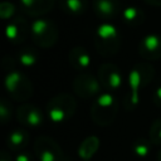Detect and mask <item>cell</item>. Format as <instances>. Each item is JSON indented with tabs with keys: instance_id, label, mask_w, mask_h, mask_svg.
Masks as SVG:
<instances>
[{
	"instance_id": "cell-10",
	"label": "cell",
	"mask_w": 161,
	"mask_h": 161,
	"mask_svg": "<svg viewBox=\"0 0 161 161\" xmlns=\"http://www.w3.org/2000/svg\"><path fill=\"white\" fill-rule=\"evenodd\" d=\"M97 77L106 91H116L122 86V73L116 64H102L97 70Z\"/></svg>"
},
{
	"instance_id": "cell-1",
	"label": "cell",
	"mask_w": 161,
	"mask_h": 161,
	"mask_svg": "<svg viewBox=\"0 0 161 161\" xmlns=\"http://www.w3.org/2000/svg\"><path fill=\"white\" fill-rule=\"evenodd\" d=\"M155 77V68L148 63L136 64L128 73L130 93L126 97V109H132L140 103V92Z\"/></svg>"
},
{
	"instance_id": "cell-30",
	"label": "cell",
	"mask_w": 161,
	"mask_h": 161,
	"mask_svg": "<svg viewBox=\"0 0 161 161\" xmlns=\"http://www.w3.org/2000/svg\"><path fill=\"white\" fill-rule=\"evenodd\" d=\"M156 158H157V161H161V150L157 152V157Z\"/></svg>"
},
{
	"instance_id": "cell-2",
	"label": "cell",
	"mask_w": 161,
	"mask_h": 161,
	"mask_svg": "<svg viewBox=\"0 0 161 161\" xmlns=\"http://www.w3.org/2000/svg\"><path fill=\"white\" fill-rule=\"evenodd\" d=\"M117 112L118 101L112 93L104 92L94 98L91 106V119L97 126L106 127L116 119Z\"/></svg>"
},
{
	"instance_id": "cell-19",
	"label": "cell",
	"mask_w": 161,
	"mask_h": 161,
	"mask_svg": "<svg viewBox=\"0 0 161 161\" xmlns=\"http://www.w3.org/2000/svg\"><path fill=\"white\" fill-rule=\"evenodd\" d=\"M125 23L130 26H140L143 21H145V13L142 9L137 8V6H126L125 9H122L121 13Z\"/></svg>"
},
{
	"instance_id": "cell-21",
	"label": "cell",
	"mask_w": 161,
	"mask_h": 161,
	"mask_svg": "<svg viewBox=\"0 0 161 161\" xmlns=\"http://www.w3.org/2000/svg\"><path fill=\"white\" fill-rule=\"evenodd\" d=\"M151 145L152 142L146 138H137L133 143H132V152L136 157H140V158H145L150 155L151 152Z\"/></svg>"
},
{
	"instance_id": "cell-26",
	"label": "cell",
	"mask_w": 161,
	"mask_h": 161,
	"mask_svg": "<svg viewBox=\"0 0 161 161\" xmlns=\"http://www.w3.org/2000/svg\"><path fill=\"white\" fill-rule=\"evenodd\" d=\"M152 102L155 103V106H157V107L161 108V86H158V87L153 91V94H152Z\"/></svg>"
},
{
	"instance_id": "cell-20",
	"label": "cell",
	"mask_w": 161,
	"mask_h": 161,
	"mask_svg": "<svg viewBox=\"0 0 161 161\" xmlns=\"http://www.w3.org/2000/svg\"><path fill=\"white\" fill-rule=\"evenodd\" d=\"M16 55H18V62L23 67H26V68L34 67L39 60V54L33 47L20 48V50L16 53Z\"/></svg>"
},
{
	"instance_id": "cell-24",
	"label": "cell",
	"mask_w": 161,
	"mask_h": 161,
	"mask_svg": "<svg viewBox=\"0 0 161 161\" xmlns=\"http://www.w3.org/2000/svg\"><path fill=\"white\" fill-rule=\"evenodd\" d=\"M11 104L6 98L0 101V119L3 123H6L11 118Z\"/></svg>"
},
{
	"instance_id": "cell-14",
	"label": "cell",
	"mask_w": 161,
	"mask_h": 161,
	"mask_svg": "<svg viewBox=\"0 0 161 161\" xmlns=\"http://www.w3.org/2000/svg\"><path fill=\"white\" fill-rule=\"evenodd\" d=\"M19 4L26 15L40 18L54 8L55 0H19Z\"/></svg>"
},
{
	"instance_id": "cell-27",
	"label": "cell",
	"mask_w": 161,
	"mask_h": 161,
	"mask_svg": "<svg viewBox=\"0 0 161 161\" xmlns=\"http://www.w3.org/2000/svg\"><path fill=\"white\" fill-rule=\"evenodd\" d=\"M14 161H34V158L29 152H21L20 151L19 153H16Z\"/></svg>"
},
{
	"instance_id": "cell-8",
	"label": "cell",
	"mask_w": 161,
	"mask_h": 161,
	"mask_svg": "<svg viewBox=\"0 0 161 161\" xmlns=\"http://www.w3.org/2000/svg\"><path fill=\"white\" fill-rule=\"evenodd\" d=\"M101 89L102 86L98 77H94L91 73H80L73 79V91L83 99L96 98L101 94Z\"/></svg>"
},
{
	"instance_id": "cell-25",
	"label": "cell",
	"mask_w": 161,
	"mask_h": 161,
	"mask_svg": "<svg viewBox=\"0 0 161 161\" xmlns=\"http://www.w3.org/2000/svg\"><path fill=\"white\" fill-rule=\"evenodd\" d=\"M1 67H3L4 70L11 72V70H14V68H15V60H14L11 57L5 55V57L1 59Z\"/></svg>"
},
{
	"instance_id": "cell-16",
	"label": "cell",
	"mask_w": 161,
	"mask_h": 161,
	"mask_svg": "<svg viewBox=\"0 0 161 161\" xmlns=\"http://www.w3.org/2000/svg\"><path fill=\"white\" fill-rule=\"evenodd\" d=\"M29 143V135L23 128H14L6 136V145L11 151H21Z\"/></svg>"
},
{
	"instance_id": "cell-23",
	"label": "cell",
	"mask_w": 161,
	"mask_h": 161,
	"mask_svg": "<svg viewBox=\"0 0 161 161\" xmlns=\"http://www.w3.org/2000/svg\"><path fill=\"white\" fill-rule=\"evenodd\" d=\"M15 15V5L10 1H3L0 4V16L4 20H10Z\"/></svg>"
},
{
	"instance_id": "cell-29",
	"label": "cell",
	"mask_w": 161,
	"mask_h": 161,
	"mask_svg": "<svg viewBox=\"0 0 161 161\" xmlns=\"http://www.w3.org/2000/svg\"><path fill=\"white\" fill-rule=\"evenodd\" d=\"M145 1L151 4L152 6H161V0H145Z\"/></svg>"
},
{
	"instance_id": "cell-28",
	"label": "cell",
	"mask_w": 161,
	"mask_h": 161,
	"mask_svg": "<svg viewBox=\"0 0 161 161\" xmlns=\"http://www.w3.org/2000/svg\"><path fill=\"white\" fill-rule=\"evenodd\" d=\"M0 161H11V157L6 151H1L0 152Z\"/></svg>"
},
{
	"instance_id": "cell-17",
	"label": "cell",
	"mask_w": 161,
	"mask_h": 161,
	"mask_svg": "<svg viewBox=\"0 0 161 161\" xmlns=\"http://www.w3.org/2000/svg\"><path fill=\"white\" fill-rule=\"evenodd\" d=\"M99 148V138L97 136L86 137L78 146V156L82 161H91Z\"/></svg>"
},
{
	"instance_id": "cell-15",
	"label": "cell",
	"mask_w": 161,
	"mask_h": 161,
	"mask_svg": "<svg viewBox=\"0 0 161 161\" xmlns=\"http://www.w3.org/2000/svg\"><path fill=\"white\" fill-rule=\"evenodd\" d=\"M69 63L70 65L75 69V70H84L89 67L92 59L89 53L80 45H75L70 49L69 55H68Z\"/></svg>"
},
{
	"instance_id": "cell-6",
	"label": "cell",
	"mask_w": 161,
	"mask_h": 161,
	"mask_svg": "<svg viewBox=\"0 0 161 161\" xmlns=\"http://www.w3.org/2000/svg\"><path fill=\"white\" fill-rule=\"evenodd\" d=\"M4 84L10 98L16 102H25L33 94V84L30 79L21 72H8L5 75Z\"/></svg>"
},
{
	"instance_id": "cell-18",
	"label": "cell",
	"mask_w": 161,
	"mask_h": 161,
	"mask_svg": "<svg viewBox=\"0 0 161 161\" xmlns=\"http://www.w3.org/2000/svg\"><path fill=\"white\" fill-rule=\"evenodd\" d=\"M59 6L63 13L72 16H80L88 8L87 0H59Z\"/></svg>"
},
{
	"instance_id": "cell-4",
	"label": "cell",
	"mask_w": 161,
	"mask_h": 161,
	"mask_svg": "<svg viewBox=\"0 0 161 161\" xmlns=\"http://www.w3.org/2000/svg\"><path fill=\"white\" fill-rule=\"evenodd\" d=\"M77 109V102L69 93L53 96L47 103V116L54 125L63 123L73 117Z\"/></svg>"
},
{
	"instance_id": "cell-22",
	"label": "cell",
	"mask_w": 161,
	"mask_h": 161,
	"mask_svg": "<svg viewBox=\"0 0 161 161\" xmlns=\"http://www.w3.org/2000/svg\"><path fill=\"white\" fill-rule=\"evenodd\" d=\"M148 138L155 146H161V118L152 122L148 130Z\"/></svg>"
},
{
	"instance_id": "cell-12",
	"label": "cell",
	"mask_w": 161,
	"mask_h": 161,
	"mask_svg": "<svg viewBox=\"0 0 161 161\" xmlns=\"http://www.w3.org/2000/svg\"><path fill=\"white\" fill-rule=\"evenodd\" d=\"M16 119L26 127H39L43 123L44 116L39 107L31 103H24L16 109Z\"/></svg>"
},
{
	"instance_id": "cell-9",
	"label": "cell",
	"mask_w": 161,
	"mask_h": 161,
	"mask_svg": "<svg viewBox=\"0 0 161 161\" xmlns=\"http://www.w3.org/2000/svg\"><path fill=\"white\" fill-rule=\"evenodd\" d=\"M30 25L31 24H29L28 20L23 16L11 18L5 26L6 39L15 45L23 44L30 35Z\"/></svg>"
},
{
	"instance_id": "cell-7",
	"label": "cell",
	"mask_w": 161,
	"mask_h": 161,
	"mask_svg": "<svg viewBox=\"0 0 161 161\" xmlns=\"http://www.w3.org/2000/svg\"><path fill=\"white\" fill-rule=\"evenodd\" d=\"M34 153L39 161H65V155L58 142L45 135L35 138Z\"/></svg>"
},
{
	"instance_id": "cell-13",
	"label": "cell",
	"mask_w": 161,
	"mask_h": 161,
	"mask_svg": "<svg viewBox=\"0 0 161 161\" xmlns=\"http://www.w3.org/2000/svg\"><path fill=\"white\" fill-rule=\"evenodd\" d=\"M92 6L94 14L104 20L114 19L122 13L119 0H93Z\"/></svg>"
},
{
	"instance_id": "cell-11",
	"label": "cell",
	"mask_w": 161,
	"mask_h": 161,
	"mask_svg": "<svg viewBox=\"0 0 161 161\" xmlns=\"http://www.w3.org/2000/svg\"><path fill=\"white\" fill-rule=\"evenodd\" d=\"M137 52L141 55V58L146 60L161 59V35L158 34L145 35L138 43Z\"/></svg>"
},
{
	"instance_id": "cell-3",
	"label": "cell",
	"mask_w": 161,
	"mask_h": 161,
	"mask_svg": "<svg viewBox=\"0 0 161 161\" xmlns=\"http://www.w3.org/2000/svg\"><path fill=\"white\" fill-rule=\"evenodd\" d=\"M122 38L119 30L109 23L101 24L94 33V48L102 57H112L121 48Z\"/></svg>"
},
{
	"instance_id": "cell-5",
	"label": "cell",
	"mask_w": 161,
	"mask_h": 161,
	"mask_svg": "<svg viewBox=\"0 0 161 161\" xmlns=\"http://www.w3.org/2000/svg\"><path fill=\"white\" fill-rule=\"evenodd\" d=\"M59 30L55 23L47 18H38L30 25V36L40 48H52L58 40Z\"/></svg>"
}]
</instances>
